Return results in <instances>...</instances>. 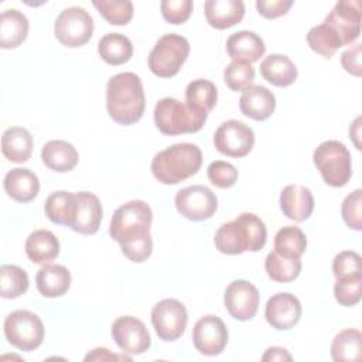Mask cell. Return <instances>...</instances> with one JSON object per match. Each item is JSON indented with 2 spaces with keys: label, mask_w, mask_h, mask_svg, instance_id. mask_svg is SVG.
<instances>
[{
  "label": "cell",
  "mask_w": 362,
  "mask_h": 362,
  "mask_svg": "<svg viewBox=\"0 0 362 362\" xmlns=\"http://www.w3.org/2000/svg\"><path fill=\"white\" fill-rule=\"evenodd\" d=\"M208 115L192 110L175 98H163L154 106V123L165 136L197 133L202 129Z\"/></svg>",
  "instance_id": "5"
},
{
  "label": "cell",
  "mask_w": 362,
  "mask_h": 362,
  "mask_svg": "<svg viewBox=\"0 0 362 362\" xmlns=\"http://www.w3.org/2000/svg\"><path fill=\"white\" fill-rule=\"evenodd\" d=\"M344 222L354 230L362 229V191L355 189L345 197L341 206Z\"/></svg>",
  "instance_id": "42"
},
{
  "label": "cell",
  "mask_w": 362,
  "mask_h": 362,
  "mask_svg": "<svg viewBox=\"0 0 362 362\" xmlns=\"http://www.w3.org/2000/svg\"><path fill=\"white\" fill-rule=\"evenodd\" d=\"M47 218L58 225H69L75 211V194L68 191L52 192L44 204Z\"/></svg>",
  "instance_id": "35"
},
{
  "label": "cell",
  "mask_w": 362,
  "mask_h": 362,
  "mask_svg": "<svg viewBox=\"0 0 362 362\" xmlns=\"http://www.w3.org/2000/svg\"><path fill=\"white\" fill-rule=\"evenodd\" d=\"M264 317L272 328L287 331L300 321L301 303L294 294L277 293L267 300Z\"/></svg>",
  "instance_id": "17"
},
{
  "label": "cell",
  "mask_w": 362,
  "mask_h": 362,
  "mask_svg": "<svg viewBox=\"0 0 362 362\" xmlns=\"http://www.w3.org/2000/svg\"><path fill=\"white\" fill-rule=\"evenodd\" d=\"M33 146L34 141L31 133L20 126L6 129L1 136L3 156L11 163L28 161L33 153Z\"/></svg>",
  "instance_id": "26"
},
{
  "label": "cell",
  "mask_w": 362,
  "mask_h": 362,
  "mask_svg": "<svg viewBox=\"0 0 362 362\" xmlns=\"http://www.w3.org/2000/svg\"><path fill=\"white\" fill-rule=\"evenodd\" d=\"M332 273L335 279L362 276V260L356 252H339L332 260Z\"/></svg>",
  "instance_id": "41"
},
{
  "label": "cell",
  "mask_w": 362,
  "mask_h": 362,
  "mask_svg": "<svg viewBox=\"0 0 362 362\" xmlns=\"http://www.w3.org/2000/svg\"><path fill=\"white\" fill-rule=\"evenodd\" d=\"M362 334L358 329L346 328L335 335L331 344V356L335 362L359 361Z\"/></svg>",
  "instance_id": "32"
},
{
  "label": "cell",
  "mask_w": 362,
  "mask_h": 362,
  "mask_svg": "<svg viewBox=\"0 0 362 362\" xmlns=\"http://www.w3.org/2000/svg\"><path fill=\"white\" fill-rule=\"evenodd\" d=\"M42 163L52 171L68 173L78 164L76 148L65 140H51L41 148Z\"/></svg>",
  "instance_id": "27"
},
{
  "label": "cell",
  "mask_w": 362,
  "mask_h": 362,
  "mask_svg": "<svg viewBox=\"0 0 362 362\" xmlns=\"http://www.w3.org/2000/svg\"><path fill=\"white\" fill-rule=\"evenodd\" d=\"M103 209L100 199L88 191L75 194V211L69 228L81 235H93L99 230Z\"/></svg>",
  "instance_id": "18"
},
{
  "label": "cell",
  "mask_w": 362,
  "mask_h": 362,
  "mask_svg": "<svg viewBox=\"0 0 362 362\" xmlns=\"http://www.w3.org/2000/svg\"><path fill=\"white\" fill-rule=\"evenodd\" d=\"M335 300L344 307H352L359 303L362 296V276L337 279L334 286Z\"/></svg>",
  "instance_id": "40"
},
{
  "label": "cell",
  "mask_w": 362,
  "mask_h": 362,
  "mask_svg": "<svg viewBox=\"0 0 362 362\" xmlns=\"http://www.w3.org/2000/svg\"><path fill=\"white\" fill-rule=\"evenodd\" d=\"M214 144L221 154L240 158L247 156L253 148L255 133L247 124L239 120H226L216 129Z\"/></svg>",
  "instance_id": "12"
},
{
  "label": "cell",
  "mask_w": 362,
  "mask_h": 362,
  "mask_svg": "<svg viewBox=\"0 0 362 362\" xmlns=\"http://www.w3.org/2000/svg\"><path fill=\"white\" fill-rule=\"evenodd\" d=\"M260 74L263 79L274 86H288L297 79V68L294 62L281 54H272L260 62Z\"/></svg>",
  "instance_id": "28"
},
{
  "label": "cell",
  "mask_w": 362,
  "mask_h": 362,
  "mask_svg": "<svg viewBox=\"0 0 362 362\" xmlns=\"http://www.w3.org/2000/svg\"><path fill=\"white\" fill-rule=\"evenodd\" d=\"M122 358H126V359H130L127 356H119V355H115L112 354L109 349L106 348H95L92 349V352H89L86 356H85V361H115V359H122Z\"/></svg>",
  "instance_id": "47"
},
{
  "label": "cell",
  "mask_w": 362,
  "mask_h": 362,
  "mask_svg": "<svg viewBox=\"0 0 362 362\" xmlns=\"http://www.w3.org/2000/svg\"><path fill=\"white\" fill-rule=\"evenodd\" d=\"M313 160L324 182L329 187H344L351 180V153L344 143L338 140H327L321 143L314 150Z\"/></svg>",
  "instance_id": "6"
},
{
  "label": "cell",
  "mask_w": 362,
  "mask_h": 362,
  "mask_svg": "<svg viewBox=\"0 0 362 362\" xmlns=\"http://www.w3.org/2000/svg\"><path fill=\"white\" fill-rule=\"evenodd\" d=\"M112 337L117 346L130 355H140L151 345L146 325L133 315H123L115 320L112 324Z\"/></svg>",
  "instance_id": "14"
},
{
  "label": "cell",
  "mask_w": 362,
  "mask_h": 362,
  "mask_svg": "<svg viewBox=\"0 0 362 362\" xmlns=\"http://www.w3.org/2000/svg\"><path fill=\"white\" fill-rule=\"evenodd\" d=\"M291 355L287 352V349L280 346H272L267 348L266 352L262 356V361H291Z\"/></svg>",
  "instance_id": "48"
},
{
  "label": "cell",
  "mask_w": 362,
  "mask_h": 362,
  "mask_svg": "<svg viewBox=\"0 0 362 362\" xmlns=\"http://www.w3.org/2000/svg\"><path fill=\"white\" fill-rule=\"evenodd\" d=\"M24 247L28 259L37 264H47L59 255V242L57 236L47 229L31 232Z\"/></svg>",
  "instance_id": "29"
},
{
  "label": "cell",
  "mask_w": 362,
  "mask_h": 362,
  "mask_svg": "<svg viewBox=\"0 0 362 362\" xmlns=\"http://www.w3.org/2000/svg\"><path fill=\"white\" fill-rule=\"evenodd\" d=\"M218 100L216 86L208 79L191 81L185 88V103L199 113H209Z\"/></svg>",
  "instance_id": "31"
},
{
  "label": "cell",
  "mask_w": 362,
  "mask_h": 362,
  "mask_svg": "<svg viewBox=\"0 0 362 362\" xmlns=\"http://www.w3.org/2000/svg\"><path fill=\"white\" fill-rule=\"evenodd\" d=\"M4 335L7 341L20 351H34L44 339L41 318L28 310H16L4 320Z\"/></svg>",
  "instance_id": "8"
},
{
  "label": "cell",
  "mask_w": 362,
  "mask_h": 362,
  "mask_svg": "<svg viewBox=\"0 0 362 362\" xmlns=\"http://www.w3.org/2000/svg\"><path fill=\"white\" fill-rule=\"evenodd\" d=\"M223 81L230 90L243 92L255 81V69L250 64L232 61L223 71Z\"/></svg>",
  "instance_id": "39"
},
{
  "label": "cell",
  "mask_w": 362,
  "mask_h": 362,
  "mask_svg": "<svg viewBox=\"0 0 362 362\" xmlns=\"http://www.w3.org/2000/svg\"><path fill=\"white\" fill-rule=\"evenodd\" d=\"M240 112L253 120L269 119L276 109V98L272 90L260 85H252L243 90L239 99Z\"/></svg>",
  "instance_id": "20"
},
{
  "label": "cell",
  "mask_w": 362,
  "mask_h": 362,
  "mask_svg": "<svg viewBox=\"0 0 362 362\" xmlns=\"http://www.w3.org/2000/svg\"><path fill=\"white\" fill-rule=\"evenodd\" d=\"M361 51H362L361 44H355L349 49L344 51L341 55L342 68L355 76H361V69H362V65H361L362 52Z\"/></svg>",
  "instance_id": "46"
},
{
  "label": "cell",
  "mask_w": 362,
  "mask_h": 362,
  "mask_svg": "<svg viewBox=\"0 0 362 362\" xmlns=\"http://www.w3.org/2000/svg\"><path fill=\"white\" fill-rule=\"evenodd\" d=\"M163 18L171 24L185 23L192 13L191 0H163L160 4Z\"/></svg>",
  "instance_id": "44"
},
{
  "label": "cell",
  "mask_w": 362,
  "mask_h": 362,
  "mask_svg": "<svg viewBox=\"0 0 362 362\" xmlns=\"http://www.w3.org/2000/svg\"><path fill=\"white\" fill-rule=\"evenodd\" d=\"M93 6L113 25H124L133 17V3L129 0H95Z\"/></svg>",
  "instance_id": "38"
},
{
  "label": "cell",
  "mask_w": 362,
  "mask_h": 362,
  "mask_svg": "<svg viewBox=\"0 0 362 362\" xmlns=\"http://www.w3.org/2000/svg\"><path fill=\"white\" fill-rule=\"evenodd\" d=\"M307 44L314 52L325 58H331L342 47V42L335 31L324 23L313 27L308 31Z\"/></svg>",
  "instance_id": "36"
},
{
  "label": "cell",
  "mask_w": 362,
  "mask_h": 362,
  "mask_svg": "<svg viewBox=\"0 0 362 362\" xmlns=\"http://www.w3.org/2000/svg\"><path fill=\"white\" fill-rule=\"evenodd\" d=\"M187 322V308L175 298H164L151 310V324L156 334L163 341L170 342L178 339L184 334Z\"/></svg>",
  "instance_id": "10"
},
{
  "label": "cell",
  "mask_w": 362,
  "mask_h": 362,
  "mask_svg": "<svg viewBox=\"0 0 362 362\" xmlns=\"http://www.w3.org/2000/svg\"><path fill=\"white\" fill-rule=\"evenodd\" d=\"M324 24L335 31L342 47L355 42L361 34V3L358 0L338 1L325 17Z\"/></svg>",
  "instance_id": "13"
},
{
  "label": "cell",
  "mask_w": 362,
  "mask_h": 362,
  "mask_svg": "<svg viewBox=\"0 0 362 362\" xmlns=\"http://www.w3.org/2000/svg\"><path fill=\"white\" fill-rule=\"evenodd\" d=\"M280 209L288 219L303 222L313 214L314 197L307 187L288 184L280 192Z\"/></svg>",
  "instance_id": "19"
},
{
  "label": "cell",
  "mask_w": 362,
  "mask_h": 362,
  "mask_svg": "<svg viewBox=\"0 0 362 362\" xmlns=\"http://www.w3.org/2000/svg\"><path fill=\"white\" fill-rule=\"evenodd\" d=\"M151 221V208L140 199L129 201L115 211L109 225V235L120 245L122 253L130 262L143 263L150 257L153 252Z\"/></svg>",
  "instance_id": "1"
},
{
  "label": "cell",
  "mask_w": 362,
  "mask_h": 362,
  "mask_svg": "<svg viewBox=\"0 0 362 362\" xmlns=\"http://www.w3.org/2000/svg\"><path fill=\"white\" fill-rule=\"evenodd\" d=\"M174 204L177 211L189 221L209 219L216 208V195L205 185H189L177 191Z\"/></svg>",
  "instance_id": "11"
},
{
  "label": "cell",
  "mask_w": 362,
  "mask_h": 362,
  "mask_svg": "<svg viewBox=\"0 0 362 362\" xmlns=\"http://www.w3.org/2000/svg\"><path fill=\"white\" fill-rule=\"evenodd\" d=\"M204 10L208 24L216 30L229 28L245 16V4L240 0H206Z\"/></svg>",
  "instance_id": "22"
},
{
  "label": "cell",
  "mask_w": 362,
  "mask_h": 362,
  "mask_svg": "<svg viewBox=\"0 0 362 362\" xmlns=\"http://www.w3.org/2000/svg\"><path fill=\"white\" fill-rule=\"evenodd\" d=\"M192 342L202 355H219L228 344V328L219 317L208 314L195 322Z\"/></svg>",
  "instance_id": "15"
},
{
  "label": "cell",
  "mask_w": 362,
  "mask_h": 362,
  "mask_svg": "<svg viewBox=\"0 0 362 362\" xmlns=\"http://www.w3.org/2000/svg\"><path fill=\"white\" fill-rule=\"evenodd\" d=\"M40 294L48 298L64 296L71 286V273L62 264H44L35 276Z\"/></svg>",
  "instance_id": "24"
},
{
  "label": "cell",
  "mask_w": 362,
  "mask_h": 362,
  "mask_svg": "<svg viewBox=\"0 0 362 362\" xmlns=\"http://www.w3.org/2000/svg\"><path fill=\"white\" fill-rule=\"evenodd\" d=\"M98 52L106 64L122 65L132 58L133 45L126 35L119 33H107L99 40Z\"/></svg>",
  "instance_id": "30"
},
{
  "label": "cell",
  "mask_w": 362,
  "mask_h": 362,
  "mask_svg": "<svg viewBox=\"0 0 362 362\" xmlns=\"http://www.w3.org/2000/svg\"><path fill=\"white\" fill-rule=\"evenodd\" d=\"M226 51L232 61L253 64L263 57L266 47L264 41L253 31L233 33L226 41Z\"/></svg>",
  "instance_id": "21"
},
{
  "label": "cell",
  "mask_w": 362,
  "mask_h": 362,
  "mask_svg": "<svg viewBox=\"0 0 362 362\" xmlns=\"http://www.w3.org/2000/svg\"><path fill=\"white\" fill-rule=\"evenodd\" d=\"M27 273L16 264H3L0 267V296L3 298H17L28 288Z\"/></svg>",
  "instance_id": "37"
},
{
  "label": "cell",
  "mask_w": 362,
  "mask_h": 362,
  "mask_svg": "<svg viewBox=\"0 0 362 362\" xmlns=\"http://www.w3.org/2000/svg\"><path fill=\"white\" fill-rule=\"evenodd\" d=\"M305 249L307 238L298 226H283L274 236V252L281 256L300 259Z\"/></svg>",
  "instance_id": "33"
},
{
  "label": "cell",
  "mask_w": 362,
  "mask_h": 362,
  "mask_svg": "<svg viewBox=\"0 0 362 362\" xmlns=\"http://www.w3.org/2000/svg\"><path fill=\"white\" fill-rule=\"evenodd\" d=\"M28 28V18L20 10H4L0 16V47L11 49L21 45L27 38Z\"/></svg>",
  "instance_id": "25"
},
{
  "label": "cell",
  "mask_w": 362,
  "mask_h": 362,
  "mask_svg": "<svg viewBox=\"0 0 362 362\" xmlns=\"http://www.w3.org/2000/svg\"><path fill=\"white\" fill-rule=\"evenodd\" d=\"M146 96L139 75L120 72L113 75L106 85V109L110 119L129 126L139 122L144 113Z\"/></svg>",
  "instance_id": "2"
},
{
  "label": "cell",
  "mask_w": 362,
  "mask_h": 362,
  "mask_svg": "<svg viewBox=\"0 0 362 362\" xmlns=\"http://www.w3.org/2000/svg\"><path fill=\"white\" fill-rule=\"evenodd\" d=\"M4 191L18 202H30L40 192L38 177L28 168H11L3 180Z\"/></svg>",
  "instance_id": "23"
},
{
  "label": "cell",
  "mask_w": 362,
  "mask_h": 362,
  "mask_svg": "<svg viewBox=\"0 0 362 362\" xmlns=\"http://www.w3.org/2000/svg\"><path fill=\"white\" fill-rule=\"evenodd\" d=\"M264 269L273 281L290 283L298 277L301 272V260L281 256L273 250L264 259Z\"/></svg>",
  "instance_id": "34"
},
{
  "label": "cell",
  "mask_w": 362,
  "mask_h": 362,
  "mask_svg": "<svg viewBox=\"0 0 362 362\" xmlns=\"http://www.w3.org/2000/svg\"><path fill=\"white\" fill-rule=\"evenodd\" d=\"M201 165L202 153L197 144L177 143L153 157L151 173L161 184L175 185L195 175Z\"/></svg>",
  "instance_id": "4"
},
{
  "label": "cell",
  "mask_w": 362,
  "mask_h": 362,
  "mask_svg": "<svg viewBox=\"0 0 362 362\" xmlns=\"http://www.w3.org/2000/svg\"><path fill=\"white\" fill-rule=\"evenodd\" d=\"M259 301L257 288L247 280L232 281L223 294V304L228 313L238 321L252 320L257 313Z\"/></svg>",
  "instance_id": "16"
},
{
  "label": "cell",
  "mask_w": 362,
  "mask_h": 362,
  "mask_svg": "<svg viewBox=\"0 0 362 362\" xmlns=\"http://www.w3.org/2000/svg\"><path fill=\"white\" fill-rule=\"evenodd\" d=\"M266 239L264 222L250 212H243L233 221L221 225L214 238L216 249L225 255L259 252L266 245Z\"/></svg>",
  "instance_id": "3"
},
{
  "label": "cell",
  "mask_w": 362,
  "mask_h": 362,
  "mask_svg": "<svg viewBox=\"0 0 362 362\" xmlns=\"http://www.w3.org/2000/svg\"><path fill=\"white\" fill-rule=\"evenodd\" d=\"M293 4V0H257L256 8L264 18H277L284 16Z\"/></svg>",
  "instance_id": "45"
},
{
  "label": "cell",
  "mask_w": 362,
  "mask_h": 362,
  "mask_svg": "<svg viewBox=\"0 0 362 362\" xmlns=\"http://www.w3.org/2000/svg\"><path fill=\"white\" fill-rule=\"evenodd\" d=\"M93 18L82 7H68L62 10L54 24L57 40L69 48L85 45L93 34Z\"/></svg>",
  "instance_id": "9"
},
{
  "label": "cell",
  "mask_w": 362,
  "mask_h": 362,
  "mask_svg": "<svg viewBox=\"0 0 362 362\" xmlns=\"http://www.w3.org/2000/svg\"><path fill=\"white\" fill-rule=\"evenodd\" d=\"M189 54V42L180 34H165L158 38L148 54L147 64L150 71L158 78L177 75Z\"/></svg>",
  "instance_id": "7"
},
{
  "label": "cell",
  "mask_w": 362,
  "mask_h": 362,
  "mask_svg": "<svg viewBox=\"0 0 362 362\" xmlns=\"http://www.w3.org/2000/svg\"><path fill=\"white\" fill-rule=\"evenodd\" d=\"M208 180L218 188H229L238 181V170L230 163L216 160L209 164L206 171Z\"/></svg>",
  "instance_id": "43"
}]
</instances>
